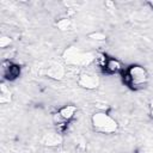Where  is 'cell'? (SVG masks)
<instances>
[{"mask_svg": "<svg viewBox=\"0 0 153 153\" xmlns=\"http://www.w3.org/2000/svg\"><path fill=\"white\" fill-rule=\"evenodd\" d=\"M147 5H148V6H149V7L153 10V1H148V2H147Z\"/></svg>", "mask_w": 153, "mask_h": 153, "instance_id": "obj_15", "label": "cell"}, {"mask_svg": "<svg viewBox=\"0 0 153 153\" xmlns=\"http://www.w3.org/2000/svg\"><path fill=\"white\" fill-rule=\"evenodd\" d=\"M91 124H92V128L97 133L104 134V135L115 134L118 129L117 120L104 110L96 111L91 116Z\"/></svg>", "mask_w": 153, "mask_h": 153, "instance_id": "obj_2", "label": "cell"}, {"mask_svg": "<svg viewBox=\"0 0 153 153\" xmlns=\"http://www.w3.org/2000/svg\"><path fill=\"white\" fill-rule=\"evenodd\" d=\"M121 76L123 84L134 91L145 88L149 80L148 71L141 65H130Z\"/></svg>", "mask_w": 153, "mask_h": 153, "instance_id": "obj_1", "label": "cell"}, {"mask_svg": "<svg viewBox=\"0 0 153 153\" xmlns=\"http://www.w3.org/2000/svg\"><path fill=\"white\" fill-rule=\"evenodd\" d=\"M99 75L94 71L86 69L78 75V85L86 90H94L99 86Z\"/></svg>", "mask_w": 153, "mask_h": 153, "instance_id": "obj_4", "label": "cell"}, {"mask_svg": "<svg viewBox=\"0 0 153 153\" xmlns=\"http://www.w3.org/2000/svg\"><path fill=\"white\" fill-rule=\"evenodd\" d=\"M90 37L92 39H96V41H103L105 39V35L103 32H94V33H91Z\"/></svg>", "mask_w": 153, "mask_h": 153, "instance_id": "obj_13", "label": "cell"}, {"mask_svg": "<svg viewBox=\"0 0 153 153\" xmlns=\"http://www.w3.org/2000/svg\"><path fill=\"white\" fill-rule=\"evenodd\" d=\"M76 112H78V109H76L75 105H73V104H66V105L61 106L55 114L59 116V118L62 122L69 124L74 120V117L76 116Z\"/></svg>", "mask_w": 153, "mask_h": 153, "instance_id": "obj_7", "label": "cell"}, {"mask_svg": "<svg viewBox=\"0 0 153 153\" xmlns=\"http://www.w3.org/2000/svg\"><path fill=\"white\" fill-rule=\"evenodd\" d=\"M126 68L127 67H124L123 62L120 61L118 59H116V57H109L103 73H105L108 75H122L124 73Z\"/></svg>", "mask_w": 153, "mask_h": 153, "instance_id": "obj_6", "label": "cell"}, {"mask_svg": "<svg viewBox=\"0 0 153 153\" xmlns=\"http://www.w3.org/2000/svg\"><path fill=\"white\" fill-rule=\"evenodd\" d=\"M11 42H12V39H11L10 36H7V35H2L1 38H0V47H1L2 49H6V48L10 47Z\"/></svg>", "mask_w": 153, "mask_h": 153, "instance_id": "obj_12", "label": "cell"}, {"mask_svg": "<svg viewBox=\"0 0 153 153\" xmlns=\"http://www.w3.org/2000/svg\"><path fill=\"white\" fill-rule=\"evenodd\" d=\"M71 25H72V22H71V19H69L68 17L60 18V19L56 22V26H57V29L61 30V31H67V30H69Z\"/></svg>", "mask_w": 153, "mask_h": 153, "instance_id": "obj_11", "label": "cell"}, {"mask_svg": "<svg viewBox=\"0 0 153 153\" xmlns=\"http://www.w3.org/2000/svg\"><path fill=\"white\" fill-rule=\"evenodd\" d=\"M47 75L54 80H61L66 75V67L59 61L51 62L47 67Z\"/></svg>", "mask_w": 153, "mask_h": 153, "instance_id": "obj_8", "label": "cell"}, {"mask_svg": "<svg viewBox=\"0 0 153 153\" xmlns=\"http://www.w3.org/2000/svg\"><path fill=\"white\" fill-rule=\"evenodd\" d=\"M41 142H42V145H44L47 147H56V146L61 145L62 135L57 130H50V131H47L43 134Z\"/></svg>", "mask_w": 153, "mask_h": 153, "instance_id": "obj_9", "label": "cell"}, {"mask_svg": "<svg viewBox=\"0 0 153 153\" xmlns=\"http://www.w3.org/2000/svg\"><path fill=\"white\" fill-rule=\"evenodd\" d=\"M11 91L6 87V85L2 82L1 84V88H0V102L2 104H7L11 102Z\"/></svg>", "mask_w": 153, "mask_h": 153, "instance_id": "obj_10", "label": "cell"}, {"mask_svg": "<svg viewBox=\"0 0 153 153\" xmlns=\"http://www.w3.org/2000/svg\"><path fill=\"white\" fill-rule=\"evenodd\" d=\"M20 67L11 60H4L1 62V76L6 81H14L20 76Z\"/></svg>", "mask_w": 153, "mask_h": 153, "instance_id": "obj_5", "label": "cell"}, {"mask_svg": "<svg viewBox=\"0 0 153 153\" xmlns=\"http://www.w3.org/2000/svg\"><path fill=\"white\" fill-rule=\"evenodd\" d=\"M94 56L96 54H91L90 51L81 50L80 48L76 47H69L63 53V60L66 65L78 68H84L92 65Z\"/></svg>", "mask_w": 153, "mask_h": 153, "instance_id": "obj_3", "label": "cell"}, {"mask_svg": "<svg viewBox=\"0 0 153 153\" xmlns=\"http://www.w3.org/2000/svg\"><path fill=\"white\" fill-rule=\"evenodd\" d=\"M149 117L153 120V102L151 103V106H149Z\"/></svg>", "mask_w": 153, "mask_h": 153, "instance_id": "obj_14", "label": "cell"}]
</instances>
